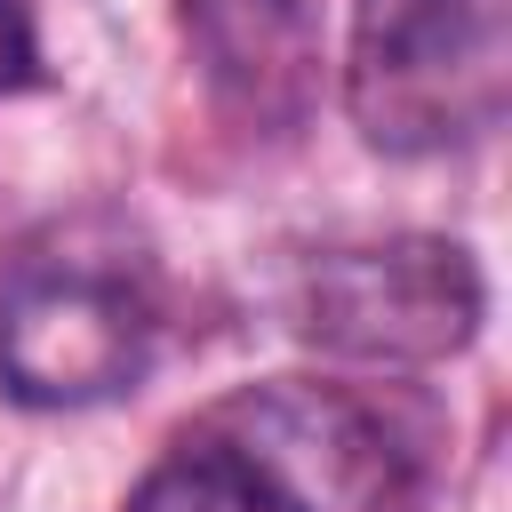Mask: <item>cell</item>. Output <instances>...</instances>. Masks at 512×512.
<instances>
[{
	"label": "cell",
	"mask_w": 512,
	"mask_h": 512,
	"mask_svg": "<svg viewBox=\"0 0 512 512\" xmlns=\"http://www.w3.org/2000/svg\"><path fill=\"white\" fill-rule=\"evenodd\" d=\"M128 512H312V504L256 448H240L224 432H192L136 480Z\"/></svg>",
	"instance_id": "obj_5"
},
{
	"label": "cell",
	"mask_w": 512,
	"mask_h": 512,
	"mask_svg": "<svg viewBox=\"0 0 512 512\" xmlns=\"http://www.w3.org/2000/svg\"><path fill=\"white\" fill-rule=\"evenodd\" d=\"M40 80V24H32V0H0V96L32 88Z\"/></svg>",
	"instance_id": "obj_6"
},
{
	"label": "cell",
	"mask_w": 512,
	"mask_h": 512,
	"mask_svg": "<svg viewBox=\"0 0 512 512\" xmlns=\"http://www.w3.org/2000/svg\"><path fill=\"white\" fill-rule=\"evenodd\" d=\"M248 416V440L312 512L320 496H352V504H400V440L376 408H360L352 392H328V384H280L264 400L240 408Z\"/></svg>",
	"instance_id": "obj_4"
},
{
	"label": "cell",
	"mask_w": 512,
	"mask_h": 512,
	"mask_svg": "<svg viewBox=\"0 0 512 512\" xmlns=\"http://www.w3.org/2000/svg\"><path fill=\"white\" fill-rule=\"evenodd\" d=\"M344 104L376 152H464L512 104V0H352Z\"/></svg>",
	"instance_id": "obj_2"
},
{
	"label": "cell",
	"mask_w": 512,
	"mask_h": 512,
	"mask_svg": "<svg viewBox=\"0 0 512 512\" xmlns=\"http://www.w3.org/2000/svg\"><path fill=\"white\" fill-rule=\"evenodd\" d=\"M160 296L120 240H40L0 280V392L24 408H96L152 376Z\"/></svg>",
	"instance_id": "obj_1"
},
{
	"label": "cell",
	"mask_w": 512,
	"mask_h": 512,
	"mask_svg": "<svg viewBox=\"0 0 512 512\" xmlns=\"http://www.w3.org/2000/svg\"><path fill=\"white\" fill-rule=\"evenodd\" d=\"M488 312L480 264L456 240H384V248H344L304 272V336L344 360H440L464 352Z\"/></svg>",
	"instance_id": "obj_3"
}]
</instances>
